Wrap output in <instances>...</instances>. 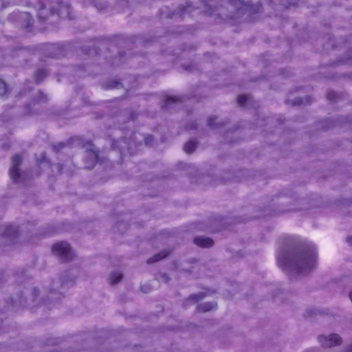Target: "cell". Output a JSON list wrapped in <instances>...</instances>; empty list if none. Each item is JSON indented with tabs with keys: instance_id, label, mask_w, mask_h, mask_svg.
Listing matches in <instances>:
<instances>
[{
	"instance_id": "6da1fadb",
	"label": "cell",
	"mask_w": 352,
	"mask_h": 352,
	"mask_svg": "<svg viewBox=\"0 0 352 352\" xmlns=\"http://www.w3.org/2000/svg\"><path fill=\"white\" fill-rule=\"evenodd\" d=\"M51 251L55 256L64 262L71 260L73 257L72 246L66 241H60L54 244Z\"/></svg>"
},
{
	"instance_id": "7a4b0ae2",
	"label": "cell",
	"mask_w": 352,
	"mask_h": 352,
	"mask_svg": "<svg viewBox=\"0 0 352 352\" xmlns=\"http://www.w3.org/2000/svg\"><path fill=\"white\" fill-rule=\"evenodd\" d=\"M319 344L324 349L337 347L342 345L343 340L339 335L332 333L327 336L324 335H319L317 338Z\"/></svg>"
},
{
	"instance_id": "3957f363",
	"label": "cell",
	"mask_w": 352,
	"mask_h": 352,
	"mask_svg": "<svg viewBox=\"0 0 352 352\" xmlns=\"http://www.w3.org/2000/svg\"><path fill=\"white\" fill-rule=\"evenodd\" d=\"M193 242L196 246L203 249L210 248L215 244L214 240L212 238L203 236L195 237Z\"/></svg>"
},
{
	"instance_id": "277c9868",
	"label": "cell",
	"mask_w": 352,
	"mask_h": 352,
	"mask_svg": "<svg viewBox=\"0 0 352 352\" xmlns=\"http://www.w3.org/2000/svg\"><path fill=\"white\" fill-rule=\"evenodd\" d=\"M173 251V249L171 248L163 250L148 259L146 262L148 265L159 262L168 257Z\"/></svg>"
},
{
	"instance_id": "5b68a950",
	"label": "cell",
	"mask_w": 352,
	"mask_h": 352,
	"mask_svg": "<svg viewBox=\"0 0 352 352\" xmlns=\"http://www.w3.org/2000/svg\"><path fill=\"white\" fill-rule=\"evenodd\" d=\"M206 294L205 293H199L192 294L186 300L183 305L184 308H188L190 306L197 303L204 297Z\"/></svg>"
},
{
	"instance_id": "8992f818",
	"label": "cell",
	"mask_w": 352,
	"mask_h": 352,
	"mask_svg": "<svg viewBox=\"0 0 352 352\" xmlns=\"http://www.w3.org/2000/svg\"><path fill=\"white\" fill-rule=\"evenodd\" d=\"M19 234V228L16 226L9 225L5 228L3 232V235L9 238L17 237Z\"/></svg>"
},
{
	"instance_id": "52a82bcc",
	"label": "cell",
	"mask_w": 352,
	"mask_h": 352,
	"mask_svg": "<svg viewBox=\"0 0 352 352\" xmlns=\"http://www.w3.org/2000/svg\"><path fill=\"white\" fill-rule=\"evenodd\" d=\"M216 306V304L214 302H207L198 305L197 310L199 312L205 313L212 311Z\"/></svg>"
},
{
	"instance_id": "ba28073f",
	"label": "cell",
	"mask_w": 352,
	"mask_h": 352,
	"mask_svg": "<svg viewBox=\"0 0 352 352\" xmlns=\"http://www.w3.org/2000/svg\"><path fill=\"white\" fill-rule=\"evenodd\" d=\"M197 146L198 143L197 141L194 140H190L184 144L183 150L188 154H192L195 151Z\"/></svg>"
},
{
	"instance_id": "9c48e42d",
	"label": "cell",
	"mask_w": 352,
	"mask_h": 352,
	"mask_svg": "<svg viewBox=\"0 0 352 352\" xmlns=\"http://www.w3.org/2000/svg\"><path fill=\"white\" fill-rule=\"evenodd\" d=\"M339 97L338 92L333 90H329L326 94V98L327 100L330 101H335Z\"/></svg>"
},
{
	"instance_id": "30bf717a",
	"label": "cell",
	"mask_w": 352,
	"mask_h": 352,
	"mask_svg": "<svg viewBox=\"0 0 352 352\" xmlns=\"http://www.w3.org/2000/svg\"><path fill=\"white\" fill-rule=\"evenodd\" d=\"M248 100V97L246 94H241L238 96L237 101L238 104L240 106H243L247 104Z\"/></svg>"
},
{
	"instance_id": "8fae6325",
	"label": "cell",
	"mask_w": 352,
	"mask_h": 352,
	"mask_svg": "<svg viewBox=\"0 0 352 352\" xmlns=\"http://www.w3.org/2000/svg\"><path fill=\"white\" fill-rule=\"evenodd\" d=\"M122 84L120 83L112 82L109 83H108L106 84L105 85H104L103 87L104 88L106 89H111L113 88H122Z\"/></svg>"
},
{
	"instance_id": "7c38bea8",
	"label": "cell",
	"mask_w": 352,
	"mask_h": 352,
	"mask_svg": "<svg viewBox=\"0 0 352 352\" xmlns=\"http://www.w3.org/2000/svg\"><path fill=\"white\" fill-rule=\"evenodd\" d=\"M123 277H124V275L122 274H118L111 281V284L112 285H115L118 284L122 280Z\"/></svg>"
},
{
	"instance_id": "4fadbf2b",
	"label": "cell",
	"mask_w": 352,
	"mask_h": 352,
	"mask_svg": "<svg viewBox=\"0 0 352 352\" xmlns=\"http://www.w3.org/2000/svg\"><path fill=\"white\" fill-rule=\"evenodd\" d=\"M303 102L302 98L298 97L295 98L292 101V105L293 106H300L302 104Z\"/></svg>"
},
{
	"instance_id": "5bb4252c",
	"label": "cell",
	"mask_w": 352,
	"mask_h": 352,
	"mask_svg": "<svg viewBox=\"0 0 352 352\" xmlns=\"http://www.w3.org/2000/svg\"><path fill=\"white\" fill-rule=\"evenodd\" d=\"M166 101L168 103H174L181 101V100L178 98L173 97H169L167 98Z\"/></svg>"
},
{
	"instance_id": "9a60e30c",
	"label": "cell",
	"mask_w": 352,
	"mask_h": 352,
	"mask_svg": "<svg viewBox=\"0 0 352 352\" xmlns=\"http://www.w3.org/2000/svg\"><path fill=\"white\" fill-rule=\"evenodd\" d=\"M1 88H0V92H1V95H4L6 93L7 88L6 84L3 82H1Z\"/></svg>"
},
{
	"instance_id": "2e32d148",
	"label": "cell",
	"mask_w": 352,
	"mask_h": 352,
	"mask_svg": "<svg viewBox=\"0 0 352 352\" xmlns=\"http://www.w3.org/2000/svg\"><path fill=\"white\" fill-rule=\"evenodd\" d=\"M304 88V86H295V87L292 88V89L290 90V93L292 94L296 93V92H297L301 91V90H302Z\"/></svg>"
},
{
	"instance_id": "e0dca14e",
	"label": "cell",
	"mask_w": 352,
	"mask_h": 352,
	"mask_svg": "<svg viewBox=\"0 0 352 352\" xmlns=\"http://www.w3.org/2000/svg\"><path fill=\"white\" fill-rule=\"evenodd\" d=\"M305 99L306 102L309 104L312 103L313 101L312 97L309 95L306 96L305 97Z\"/></svg>"
},
{
	"instance_id": "ac0fdd59",
	"label": "cell",
	"mask_w": 352,
	"mask_h": 352,
	"mask_svg": "<svg viewBox=\"0 0 352 352\" xmlns=\"http://www.w3.org/2000/svg\"><path fill=\"white\" fill-rule=\"evenodd\" d=\"M135 114H134V113H133V114L132 115L131 118H132V120H135V119L136 118V116Z\"/></svg>"
},
{
	"instance_id": "d6986e66",
	"label": "cell",
	"mask_w": 352,
	"mask_h": 352,
	"mask_svg": "<svg viewBox=\"0 0 352 352\" xmlns=\"http://www.w3.org/2000/svg\"><path fill=\"white\" fill-rule=\"evenodd\" d=\"M349 297L350 300L352 301V291H351L349 294Z\"/></svg>"
},
{
	"instance_id": "ffe728a7",
	"label": "cell",
	"mask_w": 352,
	"mask_h": 352,
	"mask_svg": "<svg viewBox=\"0 0 352 352\" xmlns=\"http://www.w3.org/2000/svg\"><path fill=\"white\" fill-rule=\"evenodd\" d=\"M289 103H290V101H289V99H287L285 101V103L286 104H289Z\"/></svg>"
}]
</instances>
